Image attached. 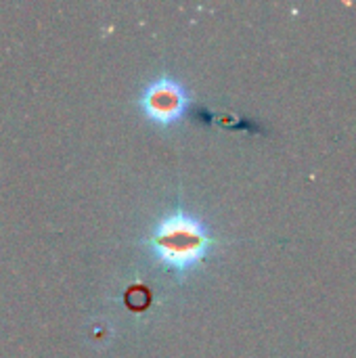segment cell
Here are the masks:
<instances>
[{
	"label": "cell",
	"instance_id": "obj_1",
	"mask_svg": "<svg viewBox=\"0 0 356 358\" xmlns=\"http://www.w3.org/2000/svg\"><path fill=\"white\" fill-rule=\"evenodd\" d=\"M143 243L166 271L187 275L208 258L216 239L204 220L183 208H176L157 220Z\"/></svg>",
	"mask_w": 356,
	"mask_h": 358
},
{
	"label": "cell",
	"instance_id": "obj_2",
	"mask_svg": "<svg viewBox=\"0 0 356 358\" xmlns=\"http://www.w3.org/2000/svg\"><path fill=\"white\" fill-rule=\"evenodd\" d=\"M138 105L153 124L172 126L185 115L189 107V92L178 80L162 76L145 86Z\"/></svg>",
	"mask_w": 356,
	"mask_h": 358
}]
</instances>
